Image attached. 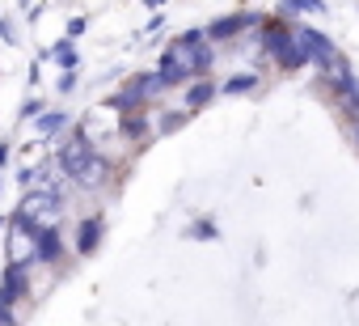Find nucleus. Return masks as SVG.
Here are the masks:
<instances>
[{
  "mask_svg": "<svg viewBox=\"0 0 359 326\" xmlns=\"http://www.w3.org/2000/svg\"><path fill=\"white\" fill-rule=\"evenodd\" d=\"M254 26H262L258 13H224V18H216L208 26V39L212 43H229V39H237L241 30H254Z\"/></svg>",
  "mask_w": 359,
  "mask_h": 326,
  "instance_id": "nucleus-9",
  "label": "nucleus"
},
{
  "mask_svg": "<svg viewBox=\"0 0 359 326\" xmlns=\"http://www.w3.org/2000/svg\"><path fill=\"white\" fill-rule=\"evenodd\" d=\"M144 5H148V9H161V5H165V0H144Z\"/></svg>",
  "mask_w": 359,
  "mask_h": 326,
  "instance_id": "nucleus-28",
  "label": "nucleus"
},
{
  "mask_svg": "<svg viewBox=\"0 0 359 326\" xmlns=\"http://www.w3.org/2000/svg\"><path fill=\"white\" fill-rule=\"evenodd\" d=\"M156 72H161L165 89H169V85H191V81H195V68H191V47H187L182 39H173V43L161 51Z\"/></svg>",
  "mask_w": 359,
  "mask_h": 326,
  "instance_id": "nucleus-4",
  "label": "nucleus"
},
{
  "mask_svg": "<svg viewBox=\"0 0 359 326\" xmlns=\"http://www.w3.org/2000/svg\"><path fill=\"white\" fill-rule=\"evenodd\" d=\"M106 178H110V161H106L102 152H93V157H89V166L76 174V183H81V187H102Z\"/></svg>",
  "mask_w": 359,
  "mask_h": 326,
  "instance_id": "nucleus-12",
  "label": "nucleus"
},
{
  "mask_svg": "<svg viewBox=\"0 0 359 326\" xmlns=\"http://www.w3.org/2000/svg\"><path fill=\"white\" fill-rule=\"evenodd\" d=\"M76 85V68H64V77H60V93H68Z\"/></svg>",
  "mask_w": 359,
  "mask_h": 326,
  "instance_id": "nucleus-23",
  "label": "nucleus"
},
{
  "mask_svg": "<svg viewBox=\"0 0 359 326\" xmlns=\"http://www.w3.org/2000/svg\"><path fill=\"white\" fill-rule=\"evenodd\" d=\"M0 229H5V221H0Z\"/></svg>",
  "mask_w": 359,
  "mask_h": 326,
  "instance_id": "nucleus-29",
  "label": "nucleus"
},
{
  "mask_svg": "<svg viewBox=\"0 0 359 326\" xmlns=\"http://www.w3.org/2000/svg\"><path fill=\"white\" fill-rule=\"evenodd\" d=\"M330 85H334V93H338V102H342V110L355 119L359 115V77L351 72V64L338 56V64L330 68Z\"/></svg>",
  "mask_w": 359,
  "mask_h": 326,
  "instance_id": "nucleus-7",
  "label": "nucleus"
},
{
  "mask_svg": "<svg viewBox=\"0 0 359 326\" xmlns=\"http://www.w3.org/2000/svg\"><path fill=\"white\" fill-rule=\"evenodd\" d=\"M258 43H262V51L275 60V68H283V72H296V68H304L309 60H304V51H300V39H296V30L292 26H283V22H262V34H258Z\"/></svg>",
  "mask_w": 359,
  "mask_h": 326,
  "instance_id": "nucleus-2",
  "label": "nucleus"
},
{
  "mask_svg": "<svg viewBox=\"0 0 359 326\" xmlns=\"http://www.w3.org/2000/svg\"><path fill=\"white\" fill-rule=\"evenodd\" d=\"M212 98H216V85H212V77H195V81L187 85V106H191V110H203Z\"/></svg>",
  "mask_w": 359,
  "mask_h": 326,
  "instance_id": "nucleus-13",
  "label": "nucleus"
},
{
  "mask_svg": "<svg viewBox=\"0 0 359 326\" xmlns=\"http://www.w3.org/2000/svg\"><path fill=\"white\" fill-rule=\"evenodd\" d=\"M102 233H106V221L102 216H85L81 225H76V254H97V246H102Z\"/></svg>",
  "mask_w": 359,
  "mask_h": 326,
  "instance_id": "nucleus-10",
  "label": "nucleus"
},
{
  "mask_svg": "<svg viewBox=\"0 0 359 326\" xmlns=\"http://www.w3.org/2000/svg\"><path fill=\"white\" fill-rule=\"evenodd\" d=\"M30 263H18V259H9V267L0 271V305H18L22 296H26V288H30Z\"/></svg>",
  "mask_w": 359,
  "mask_h": 326,
  "instance_id": "nucleus-8",
  "label": "nucleus"
},
{
  "mask_svg": "<svg viewBox=\"0 0 359 326\" xmlns=\"http://www.w3.org/2000/svg\"><path fill=\"white\" fill-rule=\"evenodd\" d=\"M118 136H127V140H144V136H148V115L127 110V115H123V123H118Z\"/></svg>",
  "mask_w": 359,
  "mask_h": 326,
  "instance_id": "nucleus-15",
  "label": "nucleus"
},
{
  "mask_svg": "<svg viewBox=\"0 0 359 326\" xmlns=\"http://www.w3.org/2000/svg\"><path fill=\"white\" fill-rule=\"evenodd\" d=\"M187 237H195V242H216V237H220V229H216V221H191Z\"/></svg>",
  "mask_w": 359,
  "mask_h": 326,
  "instance_id": "nucleus-19",
  "label": "nucleus"
},
{
  "mask_svg": "<svg viewBox=\"0 0 359 326\" xmlns=\"http://www.w3.org/2000/svg\"><path fill=\"white\" fill-rule=\"evenodd\" d=\"M191 115H195L191 106H187V110H165V115L156 119V131H161V136H169V131H177V127H182V123H187Z\"/></svg>",
  "mask_w": 359,
  "mask_h": 326,
  "instance_id": "nucleus-17",
  "label": "nucleus"
},
{
  "mask_svg": "<svg viewBox=\"0 0 359 326\" xmlns=\"http://www.w3.org/2000/svg\"><path fill=\"white\" fill-rule=\"evenodd\" d=\"M296 39H300V51L309 60V68H334L338 64V47L325 30L317 26H296Z\"/></svg>",
  "mask_w": 359,
  "mask_h": 326,
  "instance_id": "nucleus-6",
  "label": "nucleus"
},
{
  "mask_svg": "<svg viewBox=\"0 0 359 326\" xmlns=\"http://www.w3.org/2000/svg\"><path fill=\"white\" fill-rule=\"evenodd\" d=\"M283 13H325V0H283Z\"/></svg>",
  "mask_w": 359,
  "mask_h": 326,
  "instance_id": "nucleus-20",
  "label": "nucleus"
},
{
  "mask_svg": "<svg viewBox=\"0 0 359 326\" xmlns=\"http://www.w3.org/2000/svg\"><path fill=\"white\" fill-rule=\"evenodd\" d=\"M9 322H18V313H13V305H0V326H9Z\"/></svg>",
  "mask_w": 359,
  "mask_h": 326,
  "instance_id": "nucleus-24",
  "label": "nucleus"
},
{
  "mask_svg": "<svg viewBox=\"0 0 359 326\" xmlns=\"http://www.w3.org/2000/svg\"><path fill=\"white\" fill-rule=\"evenodd\" d=\"M9 152H13L9 144H0V166H5V161H9Z\"/></svg>",
  "mask_w": 359,
  "mask_h": 326,
  "instance_id": "nucleus-27",
  "label": "nucleus"
},
{
  "mask_svg": "<svg viewBox=\"0 0 359 326\" xmlns=\"http://www.w3.org/2000/svg\"><path fill=\"white\" fill-rule=\"evenodd\" d=\"M39 131H43V136L68 131V115H64V110H43V115H39Z\"/></svg>",
  "mask_w": 359,
  "mask_h": 326,
  "instance_id": "nucleus-16",
  "label": "nucleus"
},
{
  "mask_svg": "<svg viewBox=\"0 0 359 326\" xmlns=\"http://www.w3.org/2000/svg\"><path fill=\"white\" fill-rule=\"evenodd\" d=\"M60 212H64V195L55 187H30L22 195V204H18V212H13L9 225H13V233H26L34 242L43 229L60 225Z\"/></svg>",
  "mask_w": 359,
  "mask_h": 326,
  "instance_id": "nucleus-1",
  "label": "nucleus"
},
{
  "mask_svg": "<svg viewBox=\"0 0 359 326\" xmlns=\"http://www.w3.org/2000/svg\"><path fill=\"white\" fill-rule=\"evenodd\" d=\"M93 152H97V148H93L89 131H85V127H76V131H72V136H68V140L55 148V166H60V170H64V174L76 183V174L89 166V157H93Z\"/></svg>",
  "mask_w": 359,
  "mask_h": 326,
  "instance_id": "nucleus-5",
  "label": "nucleus"
},
{
  "mask_svg": "<svg viewBox=\"0 0 359 326\" xmlns=\"http://www.w3.org/2000/svg\"><path fill=\"white\" fill-rule=\"evenodd\" d=\"M0 39H5V43H18V34H13V22H0Z\"/></svg>",
  "mask_w": 359,
  "mask_h": 326,
  "instance_id": "nucleus-25",
  "label": "nucleus"
},
{
  "mask_svg": "<svg viewBox=\"0 0 359 326\" xmlns=\"http://www.w3.org/2000/svg\"><path fill=\"white\" fill-rule=\"evenodd\" d=\"M60 259H64V237H60V225H51L34 237V263H60Z\"/></svg>",
  "mask_w": 359,
  "mask_h": 326,
  "instance_id": "nucleus-11",
  "label": "nucleus"
},
{
  "mask_svg": "<svg viewBox=\"0 0 359 326\" xmlns=\"http://www.w3.org/2000/svg\"><path fill=\"white\" fill-rule=\"evenodd\" d=\"M254 85H258V72H237L224 81V93H250Z\"/></svg>",
  "mask_w": 359,
  "mask_h": 326,
  "instance_id": "nucleus-18",
  "label": "nucleus"
},
{
  "mask_svg": "<svg viewBox=\"0 0 359 326\" xmlns=\"http://www.w3.org/2000/svg\"><path fill=\"white\" fill-rule=\"evenodd\" d=\"M43 110H47V102H43V98H30V102H22V110H18V123H22V119H39Z\"/></svg>",
  "mask_w": 359,
  "mask_h": 326,
  "instance_id": "nucleus-21",
  "label": "nucleus"
},
{
  "mask_svg": "<svg viewBox=\"0 0 359 326\" xmlns=\"http://www.w3.org/2000/svg\"><path fill=\"white\" fill-rule=\"evenodd\" d=\"M72 43H76V39H68V34H64V39H60L47 56H51L60 68H81V56H76V47H72Z\"/></svg>",
  "mask_w": 359,
  "mask_h": 326,
  "instance_id": "nucleus-14",
  "label": "nucleus"
},
{
  "mask_svg": "<svg viewBox=\"0 0 359 326\" xmlns=\"http://www.w3.org/2000/svg\"><path fill=\"white\" fill-rule=\"evenodd\" d=\"M161 26H165V18H161V13H156V18H152V22H148V30H144V34H161Z\"/></svg>",
  "mask_w": 359,
  "mask_h": 326,
  "instance_id": "nucleus-26",
  "label": "nucleus"
},
{
  "mask_svg": "<svg viewBox=\"0 0 359 326\" xmlns=\"http://www.w3.org/2000/svg\"><path fill=\"white\" fill-rule=\"evenodd\" d=\"M161 89H165L161 72H135L118 93H110V98H106V106H110V110H118V115H127V110H140L144 102H152Z\"/></svg>",
  "mask_w": 359,
  "mask_h": 326,
  "instance_id": "nucleus-3",
  "label": "nucleus"
},
{
  "mask_svg": "<svg viewBox=\"0 0 359 326\" xmlns=\"http://www.w3.org/2000/svg\"><path fill=\"white\" fill-rule=\"evenodd\" d=\"M85 30H89V22H85V18H72V22H68V39H81Z\"/></svg>",
  "mask_w": 359,
  "mask_h": 326,
  "instance_id": "nucleus-22",
  "label": "nucleus"
}]
</instances>
